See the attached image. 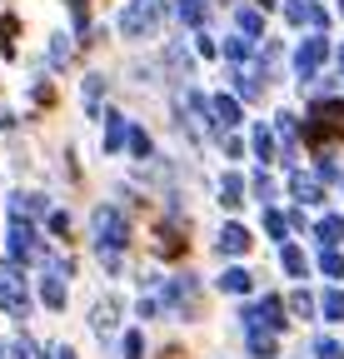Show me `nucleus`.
<instances>
[{"label":"nucleus","mask_w":344,"mask_h":359,"mask_svg":"<svg viewBox=\"0 0 344 359\" xmlns=\"http://www.w3.org/2000/svg\"><path fill=\"white\" fill-rule=\"evenodd\" d=\"M240 200H245V180H240V175H225V180H220V205L235 210Z\"/></svg>","instance_id":"nucleus-11"},{"label":"nucleus","mask_w":344,"mask_h":359,"mask_svg":"<svg viewBox=\"0 0 344 359\" xmlns=\"http://www.w3.org/2000/svg\"><path fill=\"white\" fill-rule=\"evenodd\" d=\"M319 269L339 280V275H344V255H339V250H324V255H319Z\"/></svg>","instance_id":"nucleus-19"},{"label":"nucleus","mask_w":344,"mask_h":359,"mask_svg":"<svg viewBox=\"0 0 344 359\" xmlns=\"http://www.w3.org/2000/svg\"><path fill=\"white\" fill-rule=\"evenodd\" d=\"M100 120H105V140H100V145H105V155H115V150L125 145V130H130V120H125L120 110H105Z\"/></svg>","instance_id":"nucleus-6"},{"label":"nucleus","mask_w":344,"mask_h":359,"mask_svg":"<svg viewBox=\"0 0 344 359\" xmlns=\"http://www.w3.org/2000/svg\"><path fill=\"white\" fill-rule=\"evenodd\" d=\"M339 15H344V0H339Z\"/></svg>","instance_id":"nucleus-27"},{"label":"nucleus","mask_w":344,"mask_h":359,"mask_svg":"<svg viewBox=\"0 0 344 359\" xmlns=\"http://www.w3.org/2000/svg\"><path fill=\"white\" fill-rule=\"evenodd\" d=\"M334 65H339V75H344V45H339V50H334Z\"/></svg>","instance_id":"nucleus-26"},{"label":"nucleus","mask_w":344,"mask_h":359,"mask_svg":"<svg viewBox=\"0 0 344 359\" xmlns=\"http://www.w3.org/2000/svg\"><path fill=\"white\" fill-rule=\"evenodd\" d=\"M245 250H249V230L225 224V230H220V255H245Z\"/></svg>","instance_id":"nucleus-8"},{"label":"nucleus","mask_w":344,"mask_h":359,"mask_svg":"<svg viewBox=\"0 0 344 359\" xmlns=\"http://www.w3.org/2000/svg\"><path fill=\"white\" fill-rule=\"evenodd\" d=\"M90 230H95V250L100 255H115V250H125V240H130V224H125V215L115 205H100L95 210Z\"/></svg>","instance_id":"nucleus-2"},{"label":"nucleus","mask_w":344,"mask_h":359,"mask_svg":"<svg viewBox=\"0 0 344 359\" xmlns=\"http://www.w3.org/2000/svg\"><path fill=\"white\" fill-rule=\"evenodd\" d=\"M70 60V35H55L50 40V65H65Z\"/></svg>","instance_id":"nucleus-21"},{"label":"nucleus","mask_w":344,"mask_h":359,"mask_svg":"<svg viewBox=\"0 0 344 359\" xmlns=\"http://www.w3.org/2000/svg\"><path fill=\"white\" fill-rule=\"evenodd\" d=\"M125 145H130L140 160H150V150H155V145H150V135H145L140 125H130V130H125Z\"/></svg>","instance_id":"nucleus-16"},{"label":"nucleus","mask_w":344,"mask_h":359,"mask_svg":"<svg viewBox=\"0 0 344 359\" xmlns=\"http://www.w3.org/2000/svg\"><path fill=\"white\" fill-rule=\"evenodd\" d=\"M46 304H50V309H65V285H60L55 275L46 280Z\"/></svg>","instance_id":"nucleus-20"},{"label":"nucleus","mask_w":344,"mask_h":359,"mask_svg":"<svg viewBox=\"0 0 344 359\" xmlns=\"http://www.w3.org/2000/svg\"><path fill=\"white\" fill-rule=\"evenodd\" d=\"M339 185H344V175H339Z\"/></svg>","instance_id":"nucleus-28"},{"label":"nucleus","mask_w":344,"mask_h":359,"mask_svg":"<svg viewBox=\"0 0 344 359\" xmlns=\"http://www.w3.org/2000/svg\"><path fill=\"white\" fill-rule=\"evenodd\" d=\"M145 354V334H125V359H140Z\"/></svg>","instance_id":"nucleus-24"},{"label":"nucleus","mask_w":344,"mask_h":359,"mask_svg":"<svg viewBox=\"0 0 344 359\" xmlns=\"http://www.w3.org/2000/svg\"><path fill=\"white\" fill-rule=\"evenodd\" d=\"M289 190L305 200V205H319V200H324V195H319V180H305V175H294V180H289Z\"/></svg>","instance_id":"nucleus-14"},{"label":"nucleus","mask_w":344,"mask_h":359,"mask_svg":"<svg viewBox=\"0 0 344 359\" xmlns=\"http://www.w3.org/2000/svg\"><path fill=\"white\" fill-rule=\"evenodd\" d=\"M220 55H225V65H249V60H254V40H249V35H230V40L220 45Z\"/></svg>","instance_id":"nucleus-7"},{"label":"nucleus","mask_w":344,"mask_h":359,"mask_svg":"<svg viewBox=\"0 0 344 359\" xmlns=\"http://www.w3.org/2000/svg\"><path fill=\"white\" fill-rule=\"evenodd\" d=\"M220 290L245 294V290H249V275H245V269H225V275H220Z\"/></svg>","instance_id":"nucleus-17"},{"label":"nucleus","mask_w":344,"mask_h":359,"mask_svg":"<svg viewBox=\"0 0 344 359\" xmlns=\"http://www.w3.org/2000/svg\"><path fill=\"white\" fill-rule=\"evenodd\" d=\"M11 210H15V219H20V215H46V210H50V200L30 190V195H15V205H11Z\"/></svg>","instance_id":"nucleus-12"},{"label":"nucleus","mask_w":344,"mask_h":359,"mask_svg":"<svg viewBox=\"0 0 344 359\" xmlns=\"http://www.w3.org/2000/svg\"><path fill=\"white\" fill-rule=\"evenodd\" d=\"M315 354H319V359H344V344H334V339H315Z\"/></svg>","instance_id":"nucleus-23"},{"label":"nucleus","mask_w":344,"mask_h":359,"mask_svg":"<svg viewBox=\"0 0 344 359\" xmlns=\"http://www.w3.org/2000/svg\"><path fill=\"white\" fill-rule=\"evenodd\" d=\"M100 95H105V75H85V110L100 115Z\"/></svg>","instance_id":"nucleus-13"},{"label":"nucleus","mask_w":344,"mask_h":359,"mask_svg":"<svg viewBox=\"0 0 344 359\" xmlns=\"http://www.w3.org/2000/svg\"><path fill=\"white\" fill-rule=\"evenodd\" d=\"M90 325H95V334H110V330H115V304H110V299L95 304V320H90Z\"/></svg>","instance_id":"nucleus-18"},{"label":"nucleus","mask_w":344,"mask_h":359,"mask_svg":"<svg viewBox=\"0 0 344 359\" xmlns=\"http://www.w3.org/2000/svg\"><path fill=\"white\" fill-rule=\"evenodd\" d=\"M315 235H319V245H324V250H334V245L344 240V219H339V215H324Z\"/></svg>","instance_id":"nucleus-10"},{"label":"nucleus","mask_w":344,"mask_h":359,"mask_svg":"<svg viewBox=\"0 0 344 359\" xmlns=\"http://www.w3.org/2000/svg\"><path fill=\"white\" fill-rule=\"evenodd\" d=\"M165 15H170V0H125V11H120L115 25H120L125 40H150Z\"/></svg>","instance_id":"nucleus-1"},{"label":"nucleus","mask_w":344,"mask_h":359,"mask_svg":"<svg viewBox=\"0 0 344 359\" xmlns=\"http://www.w3.org/2000/svg\"><path fill=\"white\" fill-rule=\"evenodd\" d=\"M329 55H334V45H329L324 35H305V40H299V45H294V75H299V85L315 80Z\"/></svg>","instance_id":"nucleus-3"},{"label":"nucleus","mask_w":344,"mask_h":359,"mask_svg":"<svg viewBox=\"0 0 344 359\" xmlns=\"http://www.w3.org/2000/svg\"><path fill=\"white\" fill-rule=\"evenodd\" d=\"M324 320H344V294H339V290L324 294Z\"/></svg>","instance_id":"nucleus-22"},{"label":"nucleus","mask_w":344,"mask_h":359,"mask_svg":"<svg viewBox=\"0 0 344 359\" xmlns=\"http://www.w3.org/2000/svg\"><path fill=\"white\" fill-rule=\"evenodd\" d=\"M284 269H289V275H305V255H299V250H284Z\"/></svg>","instance_id":"nucleus-25"},{"label":"nucleus","mask_w":344,"mask_h":359,"mask_svg":"<svg viewBox=\"0 0 344 359\" xmlns=\"http://www.w3.org/2000/svg\"><path fill=\"white\" fill-rule=\"evenodd\" d=\"M249 145H254V155L270 165V160H275V130H270V125H254V130H249Z\"/></svg>","instance_id":"nucleus-9"},{"label":"nucleus","mask_w":344,"mask_h":359,"mask_svg":"<svg viewBox=\"0 0 344 359\" xmlns=\"http://www.w3.org/2000/svg\"><path fill=\"white\" fill-rule=\"evenodd\" d=\"M209 125L235 130V125H240V100H235V95H214V100H209Z\"/></svg>","instance_id":"nucleus-5"},{"label":"nucleus","mask_w":344,"mask_h":359,"mask_svg":"<svg viewBox=\"0 0 344 359\" xmlns=\"http://www.w3.org/2000/svg\"><path fill=\"white\" fill-rule=\"evenodd\" d=\"M165 60H170V70H185V75L195 70V55L185 50V45H180V40H175V45H165Z\"/></svg>","instance_id":"nucleus-15"},{"label":"nucleus","mask_w":344,"mask_h":359,"mask_svg":"<svg viewBox=\"0 0 344 359\" xmlns=\"http://www.w3.org/2000/svg\"><path fill=\"white\" fill-rule=\"evenodd\" d=\"M230 11H235V25H240V35H265V11L260 6H249V0H230Z\"/></svg>","instance_id":"nucleus-4"}]
</instances>
